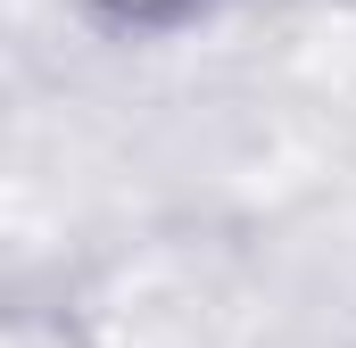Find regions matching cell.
<instances>
[{
    "instance_id": "obj_1",
    "label": "cell",
    "mask_w": 356,
    "mask_h": 348,
    "mask_svg": "<svg viewBox=\"0 0 356 348\" xmlns=\"http://www.w3.org/2000/svg\"><path fill=\"white\" fill-rule=\"evenodd\" d=\"M199 8H207V0H83V17H91V25H108V33H133V42L182 33Z\"/></svg>"
}]
</instances>
